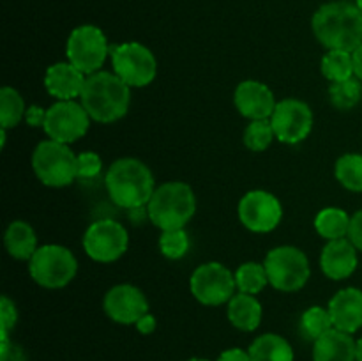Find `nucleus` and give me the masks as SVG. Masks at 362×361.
Wrapping results in <instances>:
<instances>
[{
    "instance_id": "nucleus-21",
    "label": "nucleus",
    "mask_w": 362,
    "mask_h": 361,
    "mask_svg": "<svg viewBox=\"0 0 362 361\" xmlns=\"http://www.w3.org/2000/svg\"><path fill=\"white\" fill-rule=\"evenodd\" d=\"M262 304L253 294L237 292L226 306V317L233 328L244 333H251L260 326L262 322Z\"/></svg>"
},
{
    "instance_id": "nucleus-26",
    "label": "nucleus",
    "mask_w": 362,
    "mask_h": 361,
    "mask_svg": "<svg viewBox=\"0 0 362 361\" xmlns=\"http://www.w3.org/2000/svg\"><path fill=\"white\" fill-rule=\"evenodd\" d=\"M334 176L343 188L362 193V154L346 152L338 158L334 165Z\"/></svg>"
},
{
    "instance_id": "nucleus-35",
    "label": "nucleus",
    "mask_w": 362,
    "mask_h": 361,
    "mask_svg": "<svg viewBox=\"0 0 362 361\" xmlns=\"http://www.w3.org/2000/svg\"><path fill=\"white\" fill-rule=\"evenodd\" d=\"M0 361H28L23 347L11 340H4L0 347Z\"/></svg>"
},
{
    "instance_id": "nucleus-31",
    "label": "nucleus",
    "mask_w": 362,
    "mask_h": 361,
    "mask_svg": "<svg viewBox=\"0 0 362 361\" xmlns=\"http://www.w3.org/2000/svg\"><path fill=\"white\" fill-rule=\"evenodd\" d=\"M274 138L276 133L271 119L251 120L246 130H244V145L253 152H264L265 149L271 147Z\"/></svg>"
},
{
    "instance_id": "nucleus-30",
    "label": "nucleus",
    "mask_w": 362,
    "mask_h": 361,
    "mask_svg": "<svg viewBox=\"0 0 362 361\" xmlns=\"http://www.w3.org/2000/svg\"><path fill=\"white\" fill-rule=\"evenodd\" d=\"M331 329H334L332 326L331 314H329L327 308L324 306H311L300 315V333L306 340H318L320 336H324L325 333H329Z\"/></svg>"
},
{
    "instance_id": "nucleus-27",
    "label": "nucleus",
    "mask_w": 362,
    "mask_h": 361,
    "mask_svg": "<svg viewBox=\"0 0 362 361\" xmlns=\"http://www.w3.org/2000/svg\"><path fill=\"white\" fill-rule=\"evenodd\" d=\"M320 71L331 84L356 76L352 53L341 52V50H327V53L322 57Z\"/></svg>"
},
{
    "instance_id": "nucleus-2",
    "label": "nucleus",
    "mask_w": 362,
    "mask_h": 361,
    "mask_svg": "<svg viewBox=\"0 0 362 361\" xmlns=\"http://www.w3.org/2000/svg\"><path fill=\"white\" fill-rule=\"evenodd\" d=\"M80 103L95 122H117L129 110L131 87L113 71H98L85 80Z\"/></svg>"
},
{
    "instance_id": "nucleus-6",
    "label": "nucleus",
    "mask_w": 362,
    "mask_h": 361,
    "mask_svg": "<svg viewBox=\"0 0 362 361\" xmlns=\"http://www.w3.org/2000/svg\"><path fill=\"white\" fill-rule=\"evenodd\" d=\"M28 273L45 289H62L76 276L78 260L62 244H42L28 260Z\"/></svg>"
},
{
    "instance_id": "nucleus-23",
    "label": "nucleus",
    "mask_w": 362,
    "mask_h": 361,
    "mask_svg": "<svg viewBox=\"0 0 362 361\" xmlns=\"http://www.w3.org/2000/svg\"><path fill=\"white\" fill-rule=\"evenodd\" d=\"M251 361H293V349L285 336L278 333H265L251 342Z\"/></svg>"
},
{
    "instance_id": "nucleus-15",
    "label": "nucleus",
    "mask_w": 362,
    "mask_h": 361,
    "mask_svg": "<svg viewBox=\"0 0 362 361\" xmlns=\"http://www.w3.org/2000/svg\"><path fill=\"white\" fill-rule=\"evenodd\" d=\"M103 308L110 321L122 326H134L145 314H148V301L138 287L119 283L105 294Z\"/></svg>"
},
{
    "instance_id": "nucleus-8",
    "label": "nucleus",
    "mask_w": 362,
    "mask_h": 361,
    "mask_svg": "<svg viewBox=\"0 0 362 361\" xmlns=\"http://www.w3.org/2000/svg\"><path fill=\"white\" fill-rule=\"evenodd\" d=\"M113 73L129 87H147L156 80L158 60L145 45L136 41L122 42L110 48Z\"/></svg>"
},
{
    "instance_id": "nucleus-28",
    "label": "nucleus",
    "mask_w": 362,
    "mask_h": 361,
    "mask_svg": "<svg viewBox=\"0 0 362 361\" xmlns=\"http://www.w3.org/2000/svg\"><path fill=\"white\" fill-rule=\"evenodd\" d=\"M237 290L244 294H258L267 287L269 276L264 264L258 262H244L235 271Z\"/></svg>"
},
{
    "instance_id": "nucleus-36",
    "label": "nucleus",
    "mask_w": 362,
    "mask_h": 361,
    "mask_svg": "<svg viewBox=\"0 0 362 361\" xmlns=\"http://www.w3.org/2000/svg\"><path fill=\"white\" fill-rule=\"evenodd\" d=\"M349 239L352 241L354 246L362 251V209L356 212L350 219V230H349Z\"/></svg>"
},
{
    "instance_id": "nucleus-22",
    "label": "nucleus",
    "mask_w": 362,
    "mask_h": 361,
    "mask_svg": "<svg viewBox=\"0 0 362 361\" xmlns=\"http://www.w3.org/2000/svg\"><path fill=\"white\" fill-rule=\"evenodd\" d=\"M4 244L7 253L16 260H30L39 248L35 230L23 219H14L9 223L4 234Z\"/></svg>"
},
{
    "instance_id": "nucleus-3",
    "label": "nucleus",
    "mask_w": 362,
    "mask_h": 361,
    "mask_svg": "<svg viewBox=\"0 0 362 361\" xmlns=\"http://www.w3.org/2000/svg\"><path fill=\"white\" fill-rule=\"evenodd\" d=\"M105 184L113 204L127 211L145 207L158 188L151 168L136 158L113 161L106 172Z\"/></svg>"
},
{
    "instance_id": "nucleus-9",
    "label": "nucleus",
    "mask_w": 362,
    "mask_h": 361,
    "mask_svg": "<svg viewBox=\"0 0 362 361\" xmlns=\"http://www.w3.org/2000/svg\"><path fill=\"white\" fill-rule=\"evenodd\" d=\"M189 289L198 303L205 306H221L235 296V273L221 262H205L191 275Z\"/></svg>"
},
{
    "instance_id": "nucleus-10",
    "label": "nucleus",
    "mask_w": 362,
    "mask_h": 361,
    "mask_svg": "<svg viewBox=\"0 0 362 361\" xmlns=\"http://www.w3.org/2000/svg\"><path fill=\"white\" fill-rule=\"evenodd\" d=\"M108 39L105 32L95 25H80L67 38L66 55L73 66L83 74H94L101 71L106 57L110 55Z\"/></svg>"
},
{
    "instance_id": "nucleus-12",
    "label": "nucleus",
    "mask_w": 362,
    "mask_h": 361,
    "mask_svg": "<svg viewBox=\"0 0 362 361\" xmlns=\"http://www.w3.org/2000/svg\"><path fill=\"white\" fill-rule=\"evenodd\" d=\"M45 133L52 140L62 144H73L87 134L90 127V115L76 99L73 101H57L49 108H46Z\"/></svg>"
},
{
    "instance_id": "nucleus-16",
    "label": "nucleus",
    "mask_w": 362,
    "mask_h": 361,
    "mask_svg": "<svg viewBox=\"0 0 362 361\" xmlns=\"http://www.w3.org/2000/svg\"><path fill=\"white\" fill-rule=\"evenodd\" d=\"M233 103L237 112L250 120L271 119L278 105L274 92L258 80L240 81L233 92Z\"/></svg>"
},
{
    "instance_id": "nucleus-40",
    "label": "nucleus",
    "mask_w": 362,
    "mask_h": 361,
    "mask_svg": "<svg viewBox=\"0 0 362 361\" xmlns=\"http://www.w3.org/2000/svg\"><path fill=\"white\" fill-rule=\"evenodd\" d=\"M352 57H354V74H356V76L362 81V45L352 53Z\"/></svg>"
},
{
    "instance_id": "nucleus-7",
    "label": "nucleus",
    "mask_w": 362,
    "mask_h": 361,
    "mask_svg": "<svg viewBox=\"0 0 362 361\" xmlns=\"http://www.w3.org/2000/svg\"><path fill=\"white\" fill-rule=\"evenodd\" d=\"M269 283L281 292H297L308 283L311 276L310 260L306 253L296 246H276L264 260Z\"/></svg>"
},
{
    "instance_id": "nucleus-29",
    "label": "nucleus",
    "mask_w": 362,
    "mask_h": 361,
    "mask_svg": "<svg viewBox=\"0 0 362 361\" xmlns=\"http://www.w3.org/2000/svg\"><path fill=\"white\" fill-rule=\"evenodd\" d=\"M362 98V81L357 76L349 78V80L332 81L329 85V99L332 106L338 110H352L354 106L359 105Z\"/></svg>"
},
{
    "instance_id": "nucleus-17",
    "label": "nucleus",
    "mask_w": 362,
    "mask_h": 361,
    "mask_svg": "<svg viewBox=\"0 0 362 361\" xmlns=\"http://www.w3.org/2000/svg\"><path fill=\"white\" fill-rule=\"evenodd\" d=\"M327 310L336 329L354 335L362 328V290L356 287L338 290L329 301Z\"/></svg>"
},
{
    "instance_id": "nucleus-5",
    "label": "nucleus",
    "mask_w": 362,
    "mask_h": 361,
    "mask_svg": "<svg viewBox=\"0 0 362 361\" xmlns=\"http://www.w3.org/2000/svg\"><path fill=\"white\" fill-rule=\"evenodd\" d=\"M76 156L67 144L48 138L35 145L32 152V168L45 186H69L78 179Z\"/></svg>"
},
{
    "instance_id": "nucleus-20",
    "label": "nucleus",
    "mask_w": 362,
    "mask_h": 361,
    "mask_svg": "<svg viewBox=\"0 0 362 361\" xmlns=\"http://www.w3.org/2000/svg\"><path fill=\"white\" fill-rule=\"evenodd\" d=\"M313 361H357V340L350 333L331 329L313 342Z\"/></svg>"
},
{
    "instance_id": "nucleus-11",
    "label": "nucleus",
    "mask_w": 362,
    "mask_h": 361,
    "mask_svg": "<svg viewBox=\"0 0 362 361\" xmlns=\"http://www.w3.org/2000/svg\"><path fill=\"white\" fill-rule=\"evenodd\" d=\"M129 248L127 229L113 219H98L83 234V250L92 260L110 264L122 257Z\"/></svg>"
},
{
    "instance_id": "nucleus-24",
    "label": "nucleus",
    "mask_w": 362,
    "mask_h": 361,
    "mask_svg": "<svg viewBox=\"0 0 362 361\" xmlns=\"http://www.w3.org/2000/svg\"><path fill=\"white\" fill-rule=\"evenodd\" d=\"M350 219L352 216L346 214L339 207H325L315 216V230L325 241H336L349 237Z\"/></svg>"
},
{
    "instance_id": "nucleus-43",
    "label": "nucleus",
    "mask_w": 362,
    "mask_h": 361,
    "mask_svg": "<svg viewBox=\"0 0 362 361\" xmlns=\"http://www.w3.org/2000/svg\"><path fill=\"white\" fill-rule=\"evenodd\" d=\"M356 6L359 7V9L362 11V0H356Z\"/></svg>"
},
{
    "instance_id": "nucleus-42",
    "label": "nucleus",
    "mask_w": 362,
    "mask_h": 361,
    "mask_svg": "<svg viewBox=\"0 0 362 361\" xmlns=\"http://www.w3.org/2000/svg\"><path fill=\"white\" fill-rule=\"evenodd\" d=\"M186 361H211V360H207V357H189V360Z\"/></svg>"
},
{
    "instance_id": "nucleus-41",
    "label": "nucleus",
    "mask_w": 362,
    "mask_h": 361,
    "mask_svg": "<svg viewBox=\"0 0 362 361\" xmlns=\"http://www.w3.org/2000/svg\"><path fill=\"white\" fill-rule=\"evenodd\" d=\"M357 361H362V336L357 340Z\"/></svg>"
},
{
    "instance_id": "nucleus-37",
    "label": "nucleus",
    "mask_w": 362,
    "mask_h": 361,
    "mask_svg": "<svg viewBox=\"0 0 362 361\" xmlns=\"http://www.w3.org/2000/svg\"><path fill=\"white\" fill-rule=\"evenodd\" d=\"M46 112H48V110L41 108V106L30 105L27 108V113H25V122L32 127H45Z\"/></svg>"
},
{
    "instance_id": "nucleus-19",
    "label": "nucleus",
    "mask_w": 362,
    "mask_h": 361,
    "mask_svg": "<svg viewBox=\"0 0 362 361\" xmlns=\"http://www.w3.org/2000/svg\"><path fill=\"white\" fill-rule=\"evenodd\" d=\"M357 248L349 237L327 241L320 255V269L329 280H345L357 269Z\"/></svg>"
},
{
    "instance_id": "nucleus-18",
    "label": "nucleus",
    "mask_w": 362,
    "mask_h": 361,
    "mask_svg": "<svg viewBox=\"0 0 362 361\" xmlns=\"http://www.w3.org/2000/svg\"><path fill=\"white\" fill-rule=\"evenodd\" d=\"M85 80H87V74L81 73L69 60L52 64L45 73L46 91L57 101H73L80 98Z\"/></svg>"
},
{
    "instance_id": "nucleus-13",
    "label": "nucleus",
    "mask_w": 362,
    "mask_h": 361,
    "mask_svg": "<svg viewBox=\"0 0 362 361\" xmlns=\"http://www.w3.org/2000/svg\"><path fill=\"white\" fill-rule=\"evenodd\" d=\"M240 223L255 234L272 232L283 219V205L276 195L265 190H251L237 207Z\"/></svg>"
},
{
    "instance_id": "nucleus-14",
    "label": "nucleus",
    "mask_w": 362,
    "mask_h": 361,
    "mask_svg": "<svg viewBox=\"0 0 362 361\" xmlns=\"http://www.w3.org/2000/svg\"><path fill=\"white\" fill-rule=\"evenodd\" d=\"M271 124L279 142L288 145L299 144L306 140L313 130V110L300 99L286 98L276 105Z\"/></svg>"
},
{
    "instance_id": "nucleus-39",
    "label": "nucleus",
    "mask_w": 362,
    "mask_h": 361,
    "mask_svg": "<svg viewBox=\"0 0 362 361\" xmlns=\"http://www.w3.org/2000/svg\"><path fill=\"white\" fill-rule=\"evenodd\" d=\"M134 328H136L138 333H141V335H152V333L156 331V328H158V321H156L154 315L148 311V314H145L144 317L134 324Z\"/></svg>"
},
{
    "instance_id": "nucleus-4",
    "label": "nucleus",
    "mask_w": 362,
    "mask_h": 361,
    "mask_svg": "<svg viewBox=\"0 0 362 361\" xmlns=\"http://www.w3.org/2000/svg\"><path fill=\"white\" fill-rule=\"evenodd\" d=\"M148 219L158 229H184L197 212V197L189 184L182 180H170L159 184L147 204Z\"/></svg>"
},
{
    "instance_id": "nucleus-33",
    "label": "nucleus",
    "mask_w": 362,
    "mask_h": 361,
    "mask_svg": "<svg viewBox=\"0 0 362 361\" xmlns=\"http://www.w3.org/2000/svg\"><path fill=\"white\" fill-rule=\"evenodd\" d=\"M103 168V161L99 154L92 151L80 152L76 156V170H78V179H94L99 176Z\"/></svg>"
},
{
    "instance_id": "nucleus-25",
    "label": "nucleus",
    "mask_w": 362,
    "mask_h": 361,
    "mask_svg": "<svg viewBox=\"0 0 362 361\" xmlns=\"http://www.w3.org/2000/svg\"><path fill=\"white\" fill-rule=\"evenodd\" d=\"M27 106H25L23 98L14 87H2L0 91V127L2 130H11L16 127L21 120H25Z\"/></svg>"
},
{
    "instance_id": "nucleus-1",
    "label": "nucleus",
    "mask_w": 362,
    "mask_h": 361,
    "mask_svg": "<svg viewBox=\"0 0 362 361\" xmlns=\"http://www.w3.org/2000/svg\"><path fill=\"white\" fill-rule=\"evenodd\" d=\"M315 38L327 50L354 53L362 45V11L356 4L329 2L311 20Z\"/></svg>"
},
{
    "instance_id": "nucleus-38",
    "label": "nucleus",
    "mask_w": 362,
    "mask_h": 361,
    "mask_svg": "<svg viewBox=\"0 0 362 361\" xmlns=\"http://www.w3.org/2000/svg\"><path fill=\"white\" fill-rule=\"evenodd\" d=\"M216 361H251V356L247 350L239 349V347H230V349L223 350Z\"/></svg>"
},
{
    "instance_id": "nucleus-32",
    "label": "nucleus",
    "mask_w": 362,
    "mask_h": 361,
    "mask_svg": "<svg viewBox=\"0 0 362 361\" xmlns=\"http://www.w3.org/2000/svg\"><path fill=\"white\" fill-rule=\"evenodd\" d=\"M159 250L170 260H179L189 250V236L184 229L163 230L159 236Z\"/></svg>"
},
{
    "instance_id": "nucleus-34",
    "label": "nucleus",
    "mask_w": 362,
    "mask_h": 361,
    "mask_svg": "<svg viewBox=\"0 0 362 361\" xmlns=\"http://www.w3.org/2000/svg\"><path fill=\"white\" fill-rule=\"evenodd\" d=\"M18 322V310L14 301H11L7 296H2L0 299V336L4 340H9L11 329H14Z\"/></svg>"
}]
</instances>
